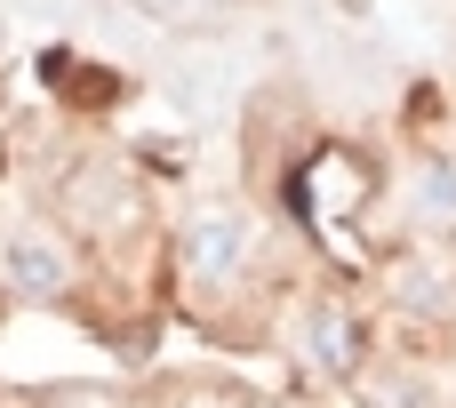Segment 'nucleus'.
I'll list each match as a JSON object with an SVG mask.
<instances>
[{
  "label": "nucleus",
  "mask_w": 456,
  "mask_h": 408,
  "mask_svg": "<svg viewBox=\"0 0 456 408\" xmlns=\"http://www.w3.org/2000/svg\"><path fill=\"white\" fill-rule=\"evenodd\" d=\"M409 208L425 224H456V160H417L409 168Z\"/></svg>",
  "instance_id": "nucleus-4"
},
{
  "label": "nucleus",
  "mask_w": 456,
  "mask_h": 408,
  "mask_svg": "<svg viewBox=\"0 0 456 408\" xmlns=\"http://www.w3.org/2000/svg\"><path fill=\"white\" fill-rule=\"evenodd\" d=\"M369 408H449V393L425 377V369H385L369 385Z\"/></svg>",
  "instance_id": "nucleus-5"
},
{
  "label": "nucleus",
  "mask_w": 456,
  "mask_h": 408,
  "mask_svg": "<svg viewBox=\"0 0 456 408\" xmlns=\"http://www.w3.org/2000/svg\"><path fill=\"white\" fill-rule=\"evenodd\" d=\"M297 361H305L313 377H353V369H361V321L321 297V305L297 321Z\"/></svg>",
  "instance_id": "nucleus-2"
},
{
  "label": "nucleus",
  "mask_w": 456,
  "mask_h": 408,
  "mask_svg": "<svg viewBox=\"0 0 456 408\" xmlns=\"http://www.w3.org/2000/svg\"><path fill=\"white\" fill-rule=\"evenodd\" d=\"M0 273H8L16 297H64V289H72V249H64L56 233H8Z\"/></svg>",
  "instance_id": "nucleus-3"
},
{
  "label": "nucleus",
  "mask_w": 456,
  "mask_h": 408,
  "mask_svg": "<svg viewBox=\"0 0 456 408\" xmlns=\"http://www.w3.org/2000/svg\"><path fill=\"white\" fill-rule=\"evenodd\" d=\"M248 216L240 208H192L184 216V241H176V257H184V281H200V289H216V281H232L240 265H248Z\"/></svg>",
  "instance_id": "nucleus-1"
}]
</instances>
